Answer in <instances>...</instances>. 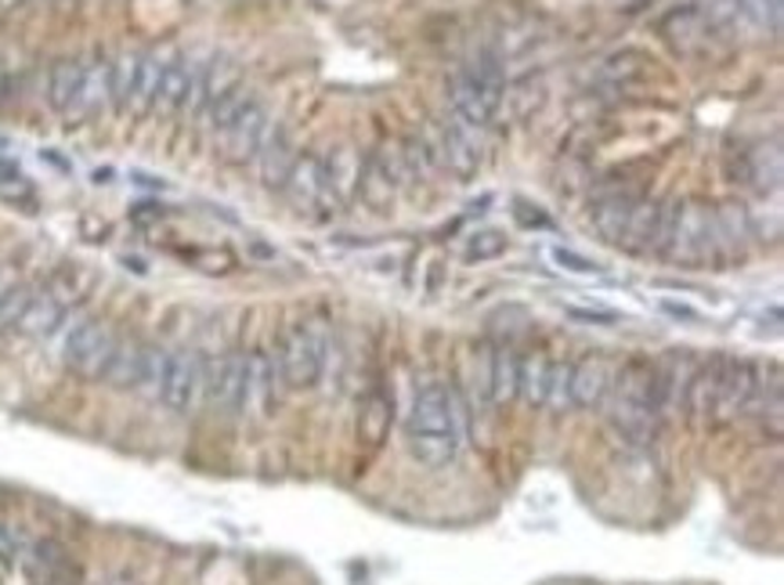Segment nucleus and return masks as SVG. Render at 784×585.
Here are the masks:
<instances>
[{
	"label": "nucleus",
	"mask_w": 784,
	"mask_h": 585,
	"mask_svg": "<svg viewBox=\"0 0 784 585\" xmlns=\"http://www.w3.org/2000/svg\"><path fill=\"white\" fill-rule=\"evenodd\" d=\"M120 336L112 333L105 322L98 318H87V315H66V322L55 329L52 344H55V355L66 362L72 372L80 376H91V380H102L105 362L116 347Z\"/></svg>",
	"instance_id": "obj_1"
},
{
	"label": "nucleus",
	"mask_w": 784,
	"mask_h": 585,
	"mask_svg": "<svg viewBox=\"0 0 784 585\" xmlns=\"http://www.w3.org/2000/svg\"><path fill=\"white\" fill-rule=\"evenodd\" d=\"M326 351H329V336L318 326H293L282 336V351L276 358L282 387L290 391L315 387L322 380V369H326Z\"/></svg>",
	"instance_id": "obj_2"
},
{
	"label": "nucleus",
	"mask_w": 784,
	"mask_h": 585,
	"mask_svg": "<svg viewBox=\"0 0 784 585\" xmlns=\"http://www.w3.org/2000/svg\"><path fill=\"white\" fill-rule=\"evenodd\" d=\"M206 397V358L184 347V351H170L164 387H159V402H164L170 413L189 416L203 405Z\"/></svg>",
	"instance_id": "obj_3"
},
{
	"label": "nucleus",
	"mask_w": 784,
	"mask_h": 585,
	"mask_svg": "<svg viewBox=\"0 0 784 585\" xmlns=\"http://www.w3.org/2000/svg\"><path fill=\"white\" fill-rule=\"evenodd\" d=\"M708 221H713V210L702 203H683L680 217L672 224V235L665 243L662 257L676 260V265L698 268L705 260H713V235H708Z\"/></svg>",
	"instance_id": "obj_4"
},
{
	"label": "nucleus",
	"mask_w": 784,
	"mask_h": 585,
	"mask_svg": "<svg viewBox=\"0 0 784 585\" xmlns=\"http://www.w3.org/2000/svg\"><path fill=\"white\" fill-rule=\"evenodd\" d=\"M271 127H276V120H271L268 105H260L254 98V102L221 131V156L228 159V164H250V159H257L260 148H265Z\"/></svg>",
	"instance_id": "obj_5"
},
{
	"label": "nucleus",
	"mask_w": 784,
	"mask_h": 585,
	"mask_svg": "<svg viewBox=\"0 0 784 585\" xmlns=\"http://www.w3.org/2000/svg\"><path fill=\"white\" fill-rule=\"evenodd\" d=\"M246 391V355H221L206 362V402L221 416H243Z\"/></svg>",
	"instance_id": "obj_6"
},
{
	"label": "nucleus",
	"mask_w": 784,
	"mask_h": 585,
	"mask_svg": "<svg viewBox=\"0 0 784 585\" xmlns=\"http://www.w3.org/2000/svg\"><path fill=\"white\" fill-rule=\"evenodd\" d=\"M282 376L276 358L265 351L246 355V391H243V416H271L279 405Z\"/></svg>",
	"instance_id": "obj_7"
},
{
	"label": "nucleus",
	"mask_w": 784,
	"mask_h": 585,
	"mask_svg": "<svg viewBox=\"0 0 784 585\" xmlns=\"http://www.w3.org/2000/svg\"><path fill=\"white\" fill-rule=\"evenodd\" d=\"M481 134L478 127H470L467 120H459L456 112H448L438 138H441V159L445 167L459 173V178H474L478 167H481Z\"/></svg>",
	"instance_id": "obj_8"
},
{
	"label": "nucleus",
	"mask_w": 784,
	"mask_h": 585,
	"mask_svg": "<svg viewBox=\"0 0 784 585\" xmlns=\"http://www.w3.org/2000/svg\"><path fill=\"white\" fill-rule=\"evenodd\" d=\"M708 235H713V260H733L744 254L752 239L749 228V210L738 203L713 206V221H708Z\"/></svg>",
	"instance_id": "obj_9"
},
{
	"label": "nucleus",
	"mask_w": 784,
	"mask_h": 585,
	"mask_svg": "<svg viewBox=\"0 0 784 585\" xmlns=\"http://www.w3.org/2000/svg\"><path fill=\"white\" fill-rule=\"evenodd\" d=\"M282 192L290 195V203L301 210V214H315L322 203H329V189H326V173H322V159L304 153L293 164L290 178H285Z\"/></svg>",
	"instance_id": "obj_10"
},
{
	"label": "nucleus",
	"mask_w": 784,
	"mask_h": 585,
	"mask_svg": "<svg viewBox=\"0 0 784 585\" xmlns=\"http://www.w3.org/2000/svg\"><path fill=\"white\" fill-rule=\"evenodd\" d=\"M755 365L752 362H724V372H719V387H716V402H713V413L719 419H730L738 416L741 408L752 405L755 397Z\"/></svg>",
	"instance_id": "obj_11"
},
{
	"label": "nucleus",
	"mask_w": 784,
	"mask_h": 585,
	"mask_svg": "<svg viewBox=\"0 0 784 585\" xmlns=\"http://www.w3.org/2000/svg\"><path fill=\"white\" fill-rule=\"evenodd\" d=\"M301 159V153H296V142H293V134L285 131V127H271L268 134V142L265 148L257 153V170H260V181L268 184V189H282L285 178H290V170L293 164Z\"/></svg>",
	"instance_id": "obj_12"
},
{
	"label": "nucleus",
	"mask_w": 784,
	"mask_h": 585,
	"mask_svg": "<svg viewBox=\"0 0 784 585\" xmlns=\"http://www.w3.org/2000/svg\"><path fill=\"white\" fill-rule=\"evenodd\" d=\"M607 416H612V427H615L629 445L654 441L658 423H662V416H658L651 405L629 402V397H621V394H612V408H607Z\"/></svg>",
	"instance_id": "obj_13"
},
{
	"label": "nucleus",
	"mask_w": 784,
	"mask_h": 585,
	"mask_svg": "<svg viewBox=\"0 0 784 585\" xmlns=\"http://www.w3.org/2000/svg\"><path fill=\"white\" fill-rule=\"evenodd\" d=\"M66 315H69V307H66V301H58L55 293H33V301L26 304V311H22L15 333L30 336V340H52L55 329L66 322Z\"/></svg>",
	"instance_id": "obj_14"
},
{
	"label": "nucleus",
	"mask_w": 784,
	"mask_h": 585,
	"mask_svg": "<svg viewBox=\"0 0 784 585\" xmlns=\"http://www.w3.org/2000/svg\"><path fill=\"white\" fill-rule=\"evenodd\" d=\"M109 102V61L105 58H94L83 66V77H80V87H77V98H72V105L66 116L69 120H87L94 116V112H102Z\"/></svg>",
	"instance_id": "obj_15"
},
{
	"label": "nucleus",
	"mask_w": 784,
	"mask_h": 585,
	"mask_svg": "<svg viewBox=\"0 0 784 585\" xmlns=\"http://www.w3.org/2000/svg\"><path fill=\"white\" fill-rule=\"evenodd\" d=\"M607 391H612V369L604 358H582L579 365H571V405L593 408L604 402Z\"/></svg>",
	"instance_id": "obj_16"
},
{
	"label": "nucleus",
	"mask_w": 784,
	"mask_h": 585,
	"mask_svg": "<svg viewBox=\"0 0 784 585\" xmlns=\"http://www.w3.org/2000/svg\"><path fill=\"white\" fill-rule=\"evenodd\" d=\"M362 156H358L355 145H336L333 153L322 164V173H326V189L333 199H351L358 192V181H362Z\"/></svg>",
	"instance_id": "obj_17"
},
{
	"label": "nucleus",
	"mask_w": 784,
	"mask_h": 585,
	"mask_svg": "<svg viewBox=\"0 0 784 585\" xmlns=\"http://www.w3.org/2000/svg\"><path fill=\"white\" fill-rule=\"evenodd\" d=\"M781 173H784V159H781V145H759L744 156L741 164V178L752 184L759 195H770L781 189Z\"/></svg>",
	"instance_id": "obj_18"
},
{
	"label": "nucleus",
	"mask_w": 784,
	"mask_h": 585,
	"mask_svg": "<svg viewBox=\"0 0 784 585\" xmlns=\"http://www.w3.org/2000/svg\"><path fill=\"white\" fill-rule=\"evenodd\" d=\"M632 203H637V195H632V192H612V195H601L593 203L590 221H593V228H596V235H601L604 243H612V246L621 243V232H626Z\"/></svg>",
	"instance_id": "obj_19"
},
{
	"label": "nucleus",
	"mask_w": 784,
	"mask_h": 585,
	"mask_svg": "<svg viewBox=\"0 0 784 585\" xmlns=\"http://www.w3.org/2000/svg\"><path fill=\"white\" fill-rule=\"evenodd\" d=\"M142 351H145V344L120 336L116 347H112V355H109V362H105V372H102V380L109 383V387L134 391V383H138V369H142Z\"/></svg>",
	"instance_id": "obj_20"
},
{
	"label": "nucleus",
	"mask_w": 784,
	"mask_h": 585,
	"mask_svg": "<svg viewBox=\"0 0 784 585\" xmlns=\"http://www.w3.org/2000/svg\"><path fill=\"white\" fill-rule=\"evenodd\" d=\"M232 87H239V61L228 58V55H214V58L206 61L203 91H199V112H195V116H203V112L214 105L221 94H228Z\"/></svg>",
	"instance_id": "obj_21"
},
{
	"label": "nucleus",
	"mask_w": 784,
	"mask_h": 585,
	"mask_svg": "<svg viewBox=\"0 0 784 585\" xmlns=\"http://www.w3.org/2000/svg\"><path fill=\"white\" fill-rule=\"evenodd\" d=\"M654 221H658V203L654 199H637L629 210L626 232H621V250L629 254H647L651 250V235H654Z\"/></svg>",
	"instance_id": "obj_22"
},
{
	"label": "nucleus",
	"mask_w": 784,
	"mask_h": 585,
	"mask_svg": "<svg viewBox=\"0 0 784 585\" xmlns=\"http://www.w3.org/2000/svg\"><path fill=\"white\" fill-rule=\"evenodd\" d=\"M517 365H520V358L509 351V344L495 347V355L489 362V397L495 405H506L517 397Z\"/></svg>",
	"instance_id": "obj_23"
},
{
	"label": "nucleus",
	"mask_w": 784,
	"mask_h": 585,
	"mask_svg": "<svg viewBox=\"0 0 784 585\" xmlns=\"http://www.w3.org/2000/svg\"><path fill=\"white\" fill-rule=\"evenodd\" d=\"M448 98H452V112L459 120H467L470 127L484 131L492 123V112L484 109V102L478 98V91L470 87V80L463 77V69L452 72V80H448Z\"/></svg>",
	"instance_id": "obj_24"
},
{
	"label": "nucleus",
	"mask_w": 784,
	"mask_h": 585,
	"mask_svg": "<svg viewBox=\"0 0 784 585\" xmlns=\"http://www.w3.org/2000/svg\"><path fill=\"white\" fill-rule=\"evenodd\" d=\"M662 30H665V36H669V44L676 47L680 55H691L694 47L702 44L708 22H705V15H702L698 8H683V11H672Z\"/></svg>",
	"instance_id": "obj_25"
},
{
	"label": "nucleus",
	"mask_w": 784,
	"mask_h": 585,
	"mask_svg": "<svg viewBox=\"0 0 784 585\" xmlns=\"http://www.w3.org/2000/svg\"><path fill=\"white\" fill-rule=\"evenodd\" d=\"M164 69H167V58L159 55V52L138 55V80H134V94H131V105H127V109H134V112L153 109L156 91H159V80H164Z\"/></svg>",
	"instance_id": "obj_26"
},
{
	"label": "nucleus",
	"mask_w": 784,
	"mask_h": 585,
	"mask_svg": "<svg viewBox=\"0 0 784 585\" xmlns=\"http://www.w3.org/2000/svg\"><path fill=\"white\" fill-rule=\"evenodd\" d=\"M459 438L452 434H408V452H413L423 466H448L459 452Z\"/></svg>",
	"instance_id": "obj_27"
},
{
	"label": "nucleus",
	"mask_w": 784,
	"mask_h": 585,
	"mask_svg": "<svg viewBox=\"0 0 784 585\" xmlns=\"http://www.w3.org/2000/svg\"><path fill=\"white\" fill-rule=\"evenodd\" d=\"M550 358L542 355H528L520 358L517 365V394L525 397L531 408H539L546 402V383H550Z\"/></svg>",
	"instance_id": "obj_28"
},
{
	"label": "nucleus",
	"mask_w": 784,
	"mask_h": 585,
	"mask_svg": "<svg viewBox=\"0 0 784 585\" xmlns=\"http://www.w3.org/2000/svg\"><path fill=\"white\" fill-rule=\"evenodd\" d=\"M80 77H83V66L80 61H58L52 69V77H47V102H52L55 112H69L72 98H77V87H80Z\"/></svg>",
	"instance_id": "obj_29"
},
{
	"label": "nucleus",
	"mask_w": 784,
	"mask_h": 585,
	"mask_svg": "<svg viewBox=\"0 0 784 585\" xmlns=\"http://www.w3.org/2000/svg\"><path fill=\"white\" fill-rule=\"evenodd\" d=\"M719 372H724V362H713L705 369H694V376L687 383V394L683 402L694 416H708L713 413V402H716V387H719Z\"/></svg>",
	"instance_id": "obj_30"
},
{
	"label": "nucleus",
	"mask_w": 784,
	"mask_h": 585,
	"mask_svg": "<svg viewBox=\"0 0 784 585\" xmlns=\"http://www.w3.org/2000/svg\"><path fill=\"white\" fill-rule=\"evenodd\" d=\"M167 362H170V351H167V347L145 344L142 369H138V383H134V391L145 394V397H159V387H164V376H167Z\"/></svg>",
	"instance_id": "obj_31"
},
{
	"label": "nucleus",
	"mask_w": 784,
	"mask_h": 585,
	"mask_svg": "<svg viewBox=\"0 0 784 585\" xmlns=\"http://www.w3.org/2000/svg\"><path fill=\"white\" fill-rule=\"evenodd\" d=\"M134 80H138V55H120L116 61H109V102L116 109L131 105Z\"/></svg>",
	"instance_id": "obj_32"
},
{
	"label": "nucleus",
	"mask_w": 784,
	"mask_h": 585,
	"mask_svg": "<svg viewBox=\"0 0 784 585\" xmlns=\"http://www.w3.org/2000/svg\"><path fill=\"white\" fill-rule=\"evenodd\" d=\"M254 102V94L250 91H246V87L239 83V87H232V91L228 94H221L217 98V102L214 105H210L206 112H203V120L210 123V127H214L217 134L224 131V127H228V123L235 120V116H239V112L246 109V105H250Z\"/></svg>",
	"instance_id": "obj_33"
},
{
	"label": "nucleus",
	"mask_w": 784,
	"mask_h": 585,
	"mask_svg": "<svg viewBox=\"0 0 784 585\" xmlns=\"http://www.w3.org/2000/svg\"><path fill=\"white\" fill-rule=\"evenodd\" d=\"M358 192L366 195V203L369 206H377V210H388L391 206V199L397 195L394 184L383 178V170L372 164V156H369V164L362 167V181H358Z\"/></svg>",
	"instance_id": "obj_34"
},
{
	"label": "nucleus",
	"mask_w": 784,
	"mask_h": 585,
	"mask_svg": "<svg viewBox=\"0 0 784 585\" xmlns=\"http://www.w3.org/2000/svg\"><path fill=\"white\" fill-rule=\"evenodd\" d=\"M550 413H568L571 408V362L550 365V383H546V402Z\"/></svg>",
	"instance_id": "obj_35"
},
{
	"label": "nucleus",
	"mask_w": 784,
	"mask_h": 585,
	"mask_svg": "<svg viewBox=\"0 0 784 585\" xmlns=\"http://www.w3.org/2000/svg\"><path fill=\"white\" fill-rule=\"evenodd\" d=\"M738 4V15H744L752 26H766V30H781V4L784 0H733Z\"/></svg>",
	"instance_id": "obj_36"
},
{
	"label": "nucleus",
	"mask_w": 784,
	"mask_h": 585,
	"mask_svg": "<svg viewBox=\"0 0 784 585\" xmlns=\"http://www.w3.org/2000/svg\"><path fill=\"white\" fill-rule=\"evenodd\" d=\"M30 301H33L30 285H15V290H11L4 301H0V333H15L22 311H26Z\"/></svg>",
	"instance_id": "obj_37"
},
{
	"label": "nucleus",
	"mask_w": 784,
	"mask_h": 585,
	"mask_svg": "<svg viewBox=\"0 0 784 585\" xmlns=\"http://www.w3.org/2000/svg\"><path fill=\"white\" fill-rule=\"evenodd\" d=\"M680 199H665V203H658V221H654V235H651V250L647 254H662L669 235H672V224L680 217Z\"/></svg>",
	"instance_id": "obj_38"
},
{
	"label": "nucleus",
	"mask_w": 784,
	"mask_h": 585,
	"mask_svg": "<svg viewBox=\"0 0 784 585\" xmlns=\"http://www.w3.org/2000/svg\"><path fill=\"white\" fill-rule=\"evenodd\" d=\"M503 250H506L503 232H478L474 239L467 243V260H489V257H500Z\"/></svg>",
	"instance_id": "obj_39"
},
{
	"label": "nucleus",
	"mask_w": 784,
	"mask_h": 585,
	"mask_svg": "<svg viewBox=\"0 0 784 585\" xmlns=\"http://www.w3.org/2000/svg\"><path fill=\"white\" fill-rule=\"evenodd\" d=\"M525 322H528V311L517 307V304H509V307H500V311L492 315V329H495V333L506 329V340H509V336L525 333Z\"/></svg>",
	"instance_id": "obj_40"
},
{
	"label": "nucleus",
	"mask_w": 784,
	"mask_h": 585,
	"mask_svg": "<svg viewBox=\"0 0 784 585\" xmlns=\"http://www.w3.org/2000/svg\"><path fill=\"white\" fill-rule=\"evenodd\" d=\"M550 257H553L564 271H575V275H596V271H601V265H596V260L582 257V254H575V250H560V246H557Z\"/></svg>",
	"instance_id": "obj_41"
},
{
	"label": "nucleus",
	"mask_w": 784,
	"mask_h": 585,
	"mask_svg": "<svg viewBox=\"0 0 784 585\" xmlns=\"http://www.w3.org/2000/svg\"><path fill=\"white\" fill-rule=\"evenodd\" d=\"M568 315H571V318H579V322H586V326H612V322H615L612 311H582V307H568Z\"/></svg>",
	"instance_id": "obj_42"
},
{
	"label": "nucleus",
	"mask_w": 784,
	"mask_h": 585,
	"mask_svg": "<svg viewBox=\"0 0 784 585\" xmlns=\"http://www.w3.org/2000/svg\"><path fill=\"white\" fill-rule=\"evenodd\" d=\"M662 311H665V315H672V318H683V322H702L698 311L687 307V304H676V301H662Z\"/></svg>",
	"instance_id": "obj_43"
},
{
	"label": "nucleus",
	"mask_w": 784,
	"mask_h": 585,
	"mask_svg": "<svg viewBox=\"0 0 784 585\" xmlns=\"http://www.w3.org/2000/svg\"><path fill=\"white\" fill-rule=\"evenodd\" d=\"M15 275H11V271L8 268H0V301H4V296L11 293V290H15Z\"/></svg>",
	"instance_id": "obj_44"
}]
</instances>
